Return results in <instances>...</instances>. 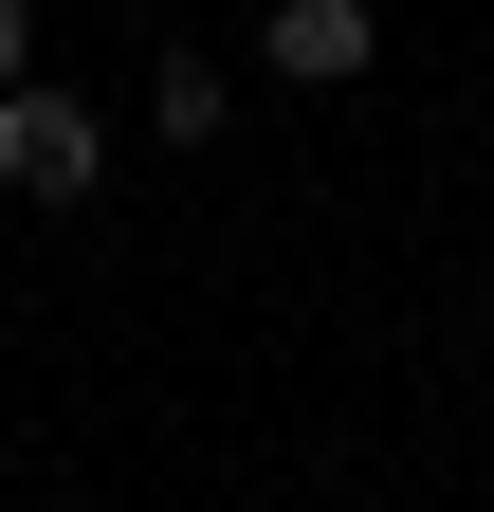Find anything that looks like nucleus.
Wrapping results in <instances>:
<instances>
[{
  "instance_id": "f257e3e1",
  "label": "nucleus",
  "mask_w": 494,
  "mask_h": 512,
  "mask_svg": "<svg viewBox=\"0 0 494 512\" xmlns=\"http://www.w3.org/2000/svg\"><path fill=\"white\" fill-rule=\"evenodd\" d=\"M92 183H110V128L55 74H19V92H0V202H92Z\"/></svg>"
},
{
  "instance_id": "f03ea898",
  "label": "nucleus",
  "mask_w": 494,
  "mask_h": 512,
  "mask_svg": "<svg viewBox=\"0 0 494 512\" xmlns=\"http://www.w3.org/2000/svg\"><path fill=\"white\" fill-rule=\"evenodd\" d=\"M257 55H275L293 92H348L366 55H385V19H366V0H275V37H257Z\"/></svg>"
},
{
  "instance_id": "7ed1b4c3",
  "label": "nucleus",
  "mask_w": 494,
  "mask_h": 512,
  "mask_svg": "<svg viewBox=\"0 0 494 512\" xmlns=\"http://www.w3.org/2000/svg\"><path fill=\"white\" fill-rule=\"evenodd\" d=\"M147 110H165V147H202V128L238 110V74H202V55H165V74H147Z\"/></svg>"
},
{
  "instance_id": "20e7f679",
  "label": "nucleus",
  "mask_w": 494,
  "mask_h": 512,
  "mask_svg": "<svg viewBox=\"0 0 494 512\" xmlns=\"http://www.w3.org/2000/svg\"><path fill=\"white\" fill-rule=\"evenodd\" d=\"M37 74V0H0V92H19Z\"/></svg>"
}]
</instances>
